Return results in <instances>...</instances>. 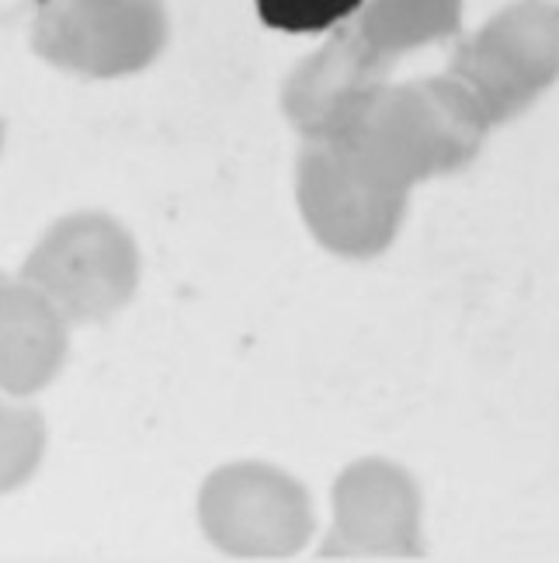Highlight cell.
Listing matches in <instances>:
<instances>
[{"label":"cell","mask_w":559,"mask_h":563,"mask_svg":"<svg viewBox=\"0 0 559 563\" xmlns=\"http://www.w3.org/2000/svg\"><path fill=\"white\" fill-rule=\"evenodd\" d=\"M0 143H4V133H0Z\"/></svg>","instance_id":"14"},{"label":"cell","mask_w":559,"mask_h":563,"mask_svg":"<svg viewBox=\"0 0 559 563\" xmlns=\"http://www.w3.org/2000/svg\"><path fill=\"white\" fill-rule=\"evenodd\" d=\"M295 206L320 247L369 262L396 244L411 188L351 140H310L295 164Z\"/></svg>","instance_id":"2"},{"label":"cell","mask_w":559,"mask_h":563,"mask_svg":"<svg viewBox=\"0 0 559 563\" xmlns=\"http://www.w3.org/2000/svg\"><path fill=\"white\" fill-rule=\"evenodd\" d=\"M365 0H257L265 25L289 35L327 32L361 11Z\"/></svg>","instance_id":"12"},{"label":"cell","mask_w":559,"mask_h":563,"mask_svg":"<svg viewBox=\"0 0 559 563\" xmlns=\"http://www.w3.org/2000/svg\"><path fill=\"white\" fill-rule=\"evenodd\" d=\"M49 428L42 410L25 400L0 394V497L25 487L46 460Z\"/></svg>","instance_id":"11"},{"label":"cell","mask_w":559,"mask_h":563,"mask_svg":"<svg viewBox=\"0 0 559 563\" xmlns=\"http://www.w3.org/2000/svg\"><path fill=\"white\" fill-rule=\"evenodd\" d=\"M139 244L119 216L77 209L53 220L32 244L21 278L46 292L74 328L119 317L139 289Z\"/></svg>","instance_id":"3"},{"label":"cell","mask_w":559,"mask_h":563,"mask_svg":"<svg viewBox=\"0 0 559 563\" xmlns=\"http://www.w3.org/2000/svg\"><path fill=\"white\" fill-rule=\"evenodd\" d=\"M459 25V0H365L358 35L376 56L424 46Z\"/></svg>","instance_id":"10"},{"label":"cell","mask_w":559,"mask_h":563,"mask_svg":"<svg viewBox=\"0 0 559 563\" xmlns=\"http://www.w3.org/2000/svg\"><path fill=\"white\" fill-rule=\"evenodd\" d=\"M74 323L29 278L0 282V394L38 397L70 358Z\"/></svg>","instance_id":"9"},{"label":"cell","mask_w":559,"mask_h":563,"mask_svg":"<svg viewBox=\"0 0 559 563\" xmlns=\"http://www.w3.org/2000/svg\"><path fill=\"white\" fill-rule=\"evenodd\" d=\"M199 526L226 556L289 560L310 547L316 508L289 470L265 460H233L202 481Z\"/></svg>","instance_id":"4"},{"label":"cell","mask_w":559,"mask_h":563,"mask_svg":"<svg viewBox=\"0 0 559 563\" xmlns=\"http://www.w3.org/2000/svg\"><path fill=\"white\" fill-rule=\"evenodd\" d=\"M379 59L355 38L331 42L299 70L286 91L289 122L310 140H344L358 125L361 112L376 98Z\"/></svg>","instance_id":"8"},{"label":"cell","mask_w":559,"mask_h":563,"mask_svg":"<svg viewBox=\"0 0 559 563\" xmlns=\"http://www.w3.org/2000/svg\"><path fill=\"white\" fill-rule=\"evenodd\" d=\"M0 282H4V272H0Z\"/></svg>","instance_id":"13"},{"label":"cell","mask_w":559,"mask_h":563,"mask_svg":"<svg viewBox=\"0 0 559 563\" xmlns=\"http://www.w3.org/2000/svg\"><path fill=\"white\" fill-rule=\"evenodd\" d=\"M334 536L355 556L424 553V494L414 473L382 456L348 463L331 487Z\"/></svg>","instance_id":"7"},{"label":"cell","mask_w":559,"mask_h":563,"mask_svg":"<svg viewBox=\"0 0 559 563\" xmlns=\"http://www.w3.org/2000/svg\"><path fill=\"white\" fill-rule=\"evenodd\" d=\"M487 129L490 122L472 95L456 77H445L379 88L344 140L414 188L462 170L480 154Z\"/></svg>","instance_id":"1"},{"label":"cell","mask_w":559,"mask_h":563,"mask_svg":"<svg viewBox=\"0 0 559 563\" xmlns=\"http://www.w3.org/2000/svg\"><path fill=\"white\" fill-rule=\"evenodd\" d=\"M490 125L522 115L559 77V8L518 0L469 38L451 67Z\"/></svg>","instance_id":"5"},{"label":"cell","mask_w":559,"mask_h":563,"mask_svg":"<svg viewBox=\"0 0 559 563\" xmlns=\"http://www.w3.org/2000/svg\"><path fill=\"white\" fill-rule=\"evenodd\" d=\"M164 42L160 0H53L38 49L63 70L119 77L146 67Z\"/></svg>","instance_id":"6"}]
</instances>
